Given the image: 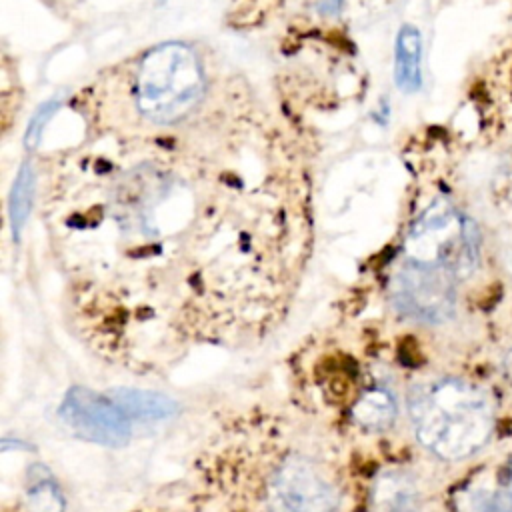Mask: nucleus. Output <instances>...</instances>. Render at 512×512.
<instances>
[{
    "label": "nucleus",
    "mask_w": 512,
    "mask_h": 512,
    "mask_svg": "<svg viewBox=\"0 0 512 512\" xmlns=\"http://www.w3.org/2000/svg\"><path fill=\"white\" fill-rule=\"evenodd\" d=\"M404 248L408 260L436 266L464 280L478 268L480 232L472 218L438 198L414 220Z\"/></svg>",
    "instance_id": "nucleus-4"
},
{
    "label": "nucleus",
    "mask_w": 512,
    "mask_h": 512,
    "mask_svg": "<svg viewBox=\"0 0 512 512\" xmlns=\"http://www.w3.org/2000/svg\"><path fill=\"white\" fill-rule=\"evenodd\" d=\"M456 278L414 260H404L394 278L398 308L422 322H442L456 306Z\"/></svg>",
    "instance_id": "nucleus-6"
},
{
    "label": "nucleus",
    "mask_w": 512,
    "mask_h": 512,
    "mask_svg": "<svg viewBox=\"0 0 512 512\" xmlns=\"http://www.w3.org/2000/svg\"><path fill=\"white\" fill-rule=\"evenodd\" d=\"M256 118L182 134L116 138L68 154L44 188L50 232L66 260L122 276L180 266L190 294L272 296L304 254L302 188L272 164Z\"/></svg>",
    "instance_id": "nucleus-1"
},
{
    "label": "nucleus",
    "mask_w": 512,
    "mask_h": 512,
    "mask_svg": "<svg viewBox=\"0 0 512 512\" xmlns=\"http://www.w3.org/2000/svg\"><path fill=\"white\" fill-rule=\"evenodd\" d=\"M116 404L128 412L134 414L138 418H162L174 412V404L160 396V394H152V392H142V390H116Z\"/></svg>",
    "instance_id": "nucleus-11"
},
{
    "label": "nucleus",
    "mask_w": 512,
    "mask_h": 512,
    "mask_svg": "<svg viewBox=\"0 0 512 512\" xmlns=\"http://www.w3.org/2000/svg\"><path fill=\"white\" fill-rule=\"evenodd\" d=\"M504 372H506L508 380L512 382V350H508V354L504 358Z\"/></svg>",
    "instance_id": "nucleus-16"
},
{
    "label": "nucleus",
    "mask_w": 512,
    "mask_h": 512,
    "mask_svg": "<svg viewBox=\"0 0 512 512\" xmlns=\"http://www.w3.org/2000/svg\"><path fill=\"white\" fill-rule=\"evenodd\" d=\"M352 416L366 430H388L396 420V400L386 388H370L354 402Z\"/></svg>",
    "instance_id": "nucleus-9"
},
{
    "label": "nucleus",
    "mask_w": 512,
    "mask_h": 512,
    "mask_svg": "<svg viewBox=\"0 0 512 512\" xmlns=\"http://www.w3.org/2000/svg\"><path fill=\"white\" fill-rule=\"evenodd\" d=\"M472 512H512V468L498 488L474 494Z\"/></svg>",
    "instance_id": "nucleus-14"
},
{
    "label": "nucleus",
    "mask_w": 512,
    "mask_h": 512,
    "mask_svg": "<svg viewBox=\"0 0 512 512\" xmlns=\"http://www.w3.org/2000/svg\"><path fill=\"white\" fill-rule=\"evenodd\" d=\"M336 504L338 496L330 480L302 456L286 458L268 478V512H334Z\"/></svg>",
    "instance_id": "nucleus-5"
},
{
    "label": "nucleus",
    "mask_w": 512,
    "mask_h": 512,
    "mask_svg": "<svg viewBox=\"0 0 512 512\" xmlns=\"http://www.w3.org/2000/svg\"><path fill=\"white\" fill-rule=\"evenodd\" d=\"M32 184H34V174L28 164H24L14 180L12 188V198H10V216H12V228L14 234H20L32 206Z\"/></svg>",
    "instance_id": "nucleus-12"
},
{
    "label": "nucleus",
    "mask_w": 512,
    "mask_h": 512,
    "mask_svg": "<svg viewBox=\"0 0 512 512\" xmlns=\"http://www.w3.org/2000/svg\"><path fill=\"white\" fill-rule=\"evenodd\" d=\"M420 54H422L420 32L410 24L402 26L396 40V84L404 92H414L422 84Z\"/></svg>",
    "instance_id": "nucleus-8"
},
{
    "label": "nucleus",
    "mask_w": 512,
    "mask_h": 512,
    "mask_svg": "<svg viewBox=\"0 0 512 512\" xmlns=\"http://www.w3.org/2000/svg\"><path fill=\"white\" fill-rule=\"evenodd\" d=\"M374 512H418V498L412 482L400 474L378 478L372 494Z\"/></svg>",
    "instance_id": "nucleus-10"
},
{
    "label": "nucleus",
    "mask_w": 512,
    "mask_h": 512,
    "mask_svg": "<svg viewBox=\"0 0 512 512\" xmlns=\"http://www.w3.org/2000/svg\"><path fill=\"white\" fill-rule=\"evenodd\" d=\"M206 98V72L184 42L150 48L132 72V102L154 126H176L192 118Z\"/></svg>",
    "instance_id": "nucleus-3"
},
{
    "label": "nucleus",
    "mask_w": 512,
    "mask_h": 512,
    "mask_svg": "<svg viewBox=\"0 0 512 512\" xmlns=\"http://www.w3.org/2000/svg\"><path fill=\"white\" fill-rule=\"evenodd\" d=\"M408 412L418 442L442 460H464L482 450L496 420L490 394L462 378L418 384Z\"/></svg>",
    "instance_id": "nucleus-2"
},
{
    "label": "nucleus",
    "mask_w": 512,
    "mask_h": 512,
    "mask_svg": "<svg viewBox=\"0 0 512 512\" xmlns=\"http://www.w3.org/2000/svg\"><path fill=\"white\" fill-rule=\"evenodd\" d=\"M54 108H56V104H54V102H50V104H46L44 108H40V110H38V114L34 116V120H32V124H30V128H28V138H26V142H28V144H36V142L40 140L42 128H44L46 120L52 116Z\"/></svg>",
    "instance_id": "nucleus-15"
},
{
    "label": "nucleus",
    "mask_w": 512,
    "mask_h": 512,
    "mask_svg": "<svg viewBox=\"0 0 512 512\" xmlns=\"http://www.w3.org/2000/svg\"><path fill=\"white\" fill-rule=\"evenodd\" d=\"M60 416L64 424L90 442L106 446L128 442L130 424L126 412L116 402L88 388H72L60 406Z\"/></svg>",
    "instance_id": "nucleus-7"
},
{
    "label": "nucleus",
    "mask_w": 512,
    "mask_h": 512,
    "mask_svg": "<svg viewBox=\"0 0 512 512\" xmlns=\"http://www.w3.org/2000/svg\"><path fill=\"white\" fill-rule=\"evenodd\" d=\"M30 512H64V496L58 486L48 478H38L28 488Z\"/></svg>",
    "instance_id": "nucleus-13"
}]
</instances>
